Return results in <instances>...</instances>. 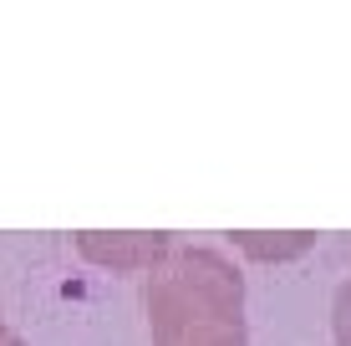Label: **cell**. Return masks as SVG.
Returning <instances> with one entry per match:
<instances>
[{
  "label": "cell",
  "instance_id": "cell-1",
  "mask_svg": "<svg viewBox=\"0 0 351 346\" xmlns=\"http://www.w3.org/2000/svg\"><path fill=\"white\" fill-rule=\"evenodd\" d=\"M143 301L153 346H245V280L219 249H168Z\"/></svg>",
  "mask_w": 351,
  "mask_h": 346
},
{
  "label": "cell",
  "instance_id": "cell-2",
  "mask_svg": "<svg viewBox=\"0 0 351 346\" xmlns=\"http://www.w3.org/2000/svg\"><path fill=\"white\" fill-rule=\"evenodd\" d=\"M77 249L107 270H143L148 275L173 249V240L168 234H77Z\"/></svg>",
  "mask_w": 351,
  "mask_h": 346
},
{
  "label": "cell",
  "instance_id": "cell-3",
  "mask_svg": "<svg viewBox=\"0 0 351 346\" xmlns=\"http://www.w3.org/2000/svg\"><path fill=\"white\" fill-rule=\"evenodd\" d=\"M234 245L255 260H295L316 245V234H290V240H260V234H234Z\"/></svg>",
  "mask_w": 351,
  "mask_h": 346
},
{
  "label": "cell",
  "instance_id": "cell-4",
  "mask_svg": "<svg viewBox=\"0 0 351 346\" xmlns=\"http://www.w3.org/2000/svg\"><path fill=\"white\" fill-rule=\"evenodd\" d=\"M331 331H336V346H351V280L331 301Z\"/></svg>",
  "mask_w": 351,
  "mask_h": 346
},
{
  "label": "cell",
  "instance_id": "cell-5",
  "mask_svg": "<svg viewBox=\"0 0 351 346\" xmlns=\"http://www.w3.org/2000/svg\"><path fill=\"white\" fill-rule=\"evenodd\" d=\"M0 346H26V341H21V336H16V326H10V321H5V316H0Z\"/></svg>",
  "mask_w": 351,
  "mask_h": 346
}]
</instances>
